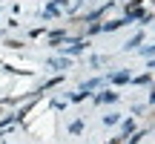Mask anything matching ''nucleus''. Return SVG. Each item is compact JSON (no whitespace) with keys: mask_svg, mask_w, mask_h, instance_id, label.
<instances>
[{"mask_svg":"<svg viewBox=\"0 0 155 144\" xmlns=\"http://www.w3.org/2000/svg\"><path fill=\"white\" fill-rule=\"evenodd\" d=\"M112 81H115V84H124V81H129V72H118V75H112Z\"/></svg>","mask_w":155,"mask_h":144,"instance_id":"obj_1","label":"nucleus"},{"mask_svg":"<svg viewBox=\"0 0 155 144\" xmlns=\"http://www.w3.org/2000/svg\"><path fill=\"white\" fill-rule=\"evenodd\" d=\"M141 40H144V35H135V38H132V40H129V43H127V46H129V49H132V46H138V43H141Z\"/></svg>","mask_w":155,"mask_h":144,"instance_id":"obj_2","label":"nucleus"},{"mask_svg":"<svg viewBox=\"0 0 155 144\" xmlns=\"http://www.w3.org/2000/svg\"><path fill=\"white\" fill-rule=\"evenodd\" d=\"M150 101H152V104H155V89H152V95H150Z\"/></svg>","mask_w":155,"mask_h":144,"instance_id":"obj_3","label":"nucleus"}]
</instances>
